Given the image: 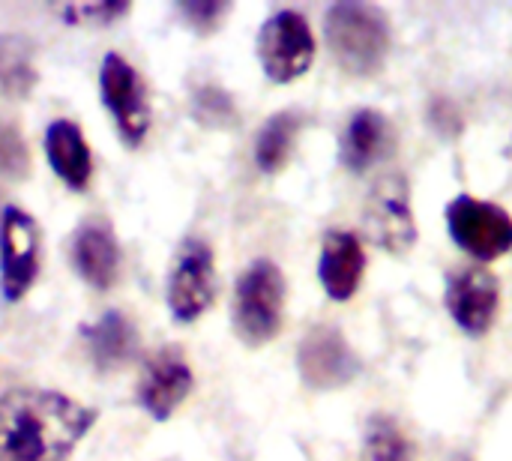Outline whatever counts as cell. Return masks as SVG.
Segmentation results:
<instances>
[{"instance_id":"6da1fadb","label":"cell","mask_w":512,"mask_h":461,"mask_svg":"<svg viewBox=\"0 0 512 461\" xmlns=\"http://www.w3.org/2000/svg\"><path fill=\"white\" fill-rule=\"evenodd\" d=\"M96 423V411L54 390L0 396V461H63Z\"/></svg>"},{"instance_id":"7a4b0ae2","label":"cell","mask_w":512,"mask_h":461,"mask_svg":"<svg viewBox=\"0 0 512 461\" xmlns=\"http://www.w3.org/2000/svg\"><path fill=\"white\" fill-rule=\"evenodd\" d=\"M327 45L342 69L351 75H372L390 54V21L372 3H336L324 21Z\"/></svg>"},{"instance_id":"3957f363","label":"cell","mask_w":512,"mask_h":461,"mask_svg":"<svg viewBox=\"0 0 512 461\" xmlns=\"http://www.w3.org/2000/svg\"><path fill=\"white\" fill-rule=\"evenodd\" d=\"M285 276L273 261H255L234 288V330L246 345H267L282 330Z\"/></svg>"},{"instance_id":"277c9868","label":"cell","mask_w":512,"mask_h":461,"mask_svg":"<svg viewBox=\"0 0 512 461\" xmlns=\"http://www.w3.org/2000/svg\"><path fill=\"white\" fill-rule=\"evenodd\" d=\"M447 228L459 249L477 261H495L512 249V216L474 195H459L447 207Z\"/></svg>"},{"instance_id":"5b68a950","label":"cell","mask_w":512,"mask_h":461,"mask_svg":"<svg viewBox=\"0 0 512 461\" xmlns=\"http://www.w3.org/2000/svg\"><path fill=\"white\" fill-rule=\"evenodd\" d=\"M258 57L270 81L288 84L306 75L315 60V36L306 15L294 9L270 15L258 33Z\"/></svg>"},{"instance_id":"8992f818","label":"cell","mask_w":512,"mask_h":461,"mask_svg":"<svg viewBox=\"0 0 512 461\" xmlns=\"http://www.w3.org/2000/svg\"><path fill=\"white\" fill-rule=\"evenodd\" d=\"M366 234L387 252H405L417 240V222L411 210V189L402 174H384L375 180L363 207Z\"/></svg>"},{"instance_id":"52a82bcc","label":"cell","mask_w":512,"mask_h":461,"mask_svg":"<svg viewBox=\"0 0 512 461\" xmlns=\"http://www.w3.org/2000/svg\"><path fill=\"white\" fill-rule=\"evenodd\" d=\"M99 87H102V102L108 105L123 141L129 147H138L150 129V99L138 69L126 57L108 54L102 60Z\"/></svg>"},{"instance_id":"ba28073f","label":"cell","mask_w":512,"mask_h":461,"mask_svg":"<svg viewBox=\"0 0 512 461\" xmlns=\"http://www.w3.org/2000/svg\"><path fill=\"white\" fill-rule=\"evenodd\" d=\"M216 297L213 252L204 240H186L168 276V309L180 324L201 318Z\"/></svg>"},{"instance_id":"9c48e42d","label":"cell","mask_w":512,"mask_h":461,"mask_svg":"<svg viewBox=\"0 0 512 461\" xmlns=\"http://www.w3.org/2000/svg\"><path fill=\"white\" fill-rule=\"evenodd\" d=\"M39 270V228L18 210L6 207L0 216V288L6 300H21Z\"/></svg>"},{"instance_id":"30bf717a","label":"cell","mask_w":512,"mask_h":461,"mask_svg":"<svg viewBox=\"0 0 512 461\" xmlns=\"http://www.w3.org/2000/svg\"><path fill=\"white\" fill-rule=\"evenodd\" d=\"M192 384H195V375H192L183 351L168 345L147 357L135 396H138V405L153 420H168L183 405V399L192 393Z\"/></svg>"},{"instance_id":"8fae6325","label":"cell","mask_w":512,"mask_h":461,"mask_svg":"<svg viewBox=\"0 0 512 461\" xmlns=\"http://www.w3.org/2000/svg\"><path fill=\"white\" fill-rule=\"evenodd\" d=\"M447 312L468 336H483L495 324L498 303H501V285L495 273L486 267H465L450 273L447 291H444Z\"/></svg>"},{"instance_id":"7c38bea8","label":"cell","mask_w":512,"mask_h":461,"mask_svg":"<svg viewBox=\"0 0 512 461\" xmlns=\"http://www.w3.org/2000/svg\"><path fill=\"white\" fill-rule=\"evenodd\" d=\"M69 252H72V264H75L78 276L90 288L108 291L114 285L117 267H120V246H117V237L105 219L81 222L78 231L72 234Z\"/></svg>"},{"instance_id":"4fadbf2b","label":"cell","mask_w":512,"mask_h":461,"mask_svg":"<svg viewBox=\"0 0 512 461\" xmlns=\"http://www.w3.org/2000/svg\"><path fill=\"white\" fill-rule=\"evenodd\" d=\"M300 375L312 387H342L357 375V360L333 327L312 330L300 345Z\"/></svg>"},{"instance_id":"5bb4252c","label":"cell","mask_w":512,"mask_h":461,"mask_svg":"<svg viewBox=\"0 0 512 461\" xmlns=\"http://www.w3.org/2000/svg\"><path fill=\"white\" fill-rule=\"evenodd\" d=\"M366 273V252L363 243L351 231H327L321 258H318V279L330 300H351Z\"/></svg>"},{"instance_id":"9a60e30c","label":"cell","mask_w":512,"mask_h":461,"mask_svg":"<svg viewBox=\"0 0 512 461\" xmlns=\"http://www.w3.org/2000/svg\"><path fill=\"white\" fill-rule=\"evenodd\" d=\"M390 147V123L381 111L375 108H360L348 126L342 129L339 138V162L360 174L366 168H372Z\"/></svg>"},{"instance_id":"2e32d148","label":"cell","mask_w":512,"mask_h":461,"mask_svg":"<svg viewBox=\"0 0 512 461\" xmlns=\"http://www.w3.org/2000/svg\"><path fill=\"white\" fill-rule=\"evenodd\" d=\"M81 339H84L87 354H90V360H93V366L99 372H111V369L126 366L135 357V348H138L135 327L117 309H111L99 321L81 327Z\"/></svg>"},{"instance_id":"e0dca14e","label":"cell","mask_w":512,"mask_h":461,"mask_svg":"<svg viewBox=\"0 0 512 461\" xmlns=\"http://www.w3.org/2000/svg\"><path fill=\"white\" fill-rule=\"evenodd\" d=\"M45 156L54 168V174L72 186L84 189L93 174V156L81 135V129L72 120H54L45 132Z\"/></svg>"},{"instance_id":"ac0fdd59","label":"cell","mask_w":512,"mask_h":461,"mask_svg":"<svg viewBox=\"0 0 512 461\" xmlns=\"http://www.w3.org/2000/svg\"><path fill=\"white\" fill-rule=\"evenodd\" d=\"M39 81L33 45L24 36L0 33V96L27 99Z\"/></svg>"},{"instance_id":"d6986e66","label":"cell","mask_w":512,"mask_h":461,"mask_svg":"<svg viewBox=\"0 0 512 461\" xmlns=\"http://www.w3.org/2000/svg\"><path fill=\"white\" fill-rule=\"evenodd\" d=\"M297 135H300V117L294 111L273 114L255 138V165L264 174L279 171L291 159Z\"/></svg>"},{"instance_id":"ffe728a7","label":"cell","mask_w":512,"mask_h":461,"mask_svg":"<svg viewBox=\"0 0 512 461\" xmlns=\"http://www.w3.org/2000/svg\"><path fill=\"white\" fill-rule=\"evenodd\" d=\"M366 461H411V444L390 417H372L363 435Z\"/></svg>"},{"instance_id":"44dd1931","label":"cell","mask_w":512,"mask_h":461,"mask_svg":"<svg viewBox=\"0 0 512 461\" xmlns=\"http://www.w3.org/2000/svg\"><path fill=\"white\" fill-rule=\"evenodd\" d=\"M30 171V156H27V147H24V138L0 123V174L6 177H27Z\"/></svg>"},{"instance_id":"7402d4cb","label":"cell","mask_w":512,"mask_h":461,"mask_svg":"<svg viewBox=\"0 0 512 461\" xmlns=\"http://www.w3.org/2000/svg\"><path fill=\"white\" fill-rule=\"evenodd\" d=\"M57 12L72 24H111L129 12V3H69Z\"/></svg>"},{"instance_id":"603a6c76","label":"cell","mask_w":512,"mask_h":461,"mask_svg":"<svg viewBox=\"0 0 512 461\" xmlns=\"http://www.w3.org/2000/svg\"><path fill=\"white\" fill-rule=\"evenodd\" d=\"M183 15L189 18V24H195L198 30H213L219 24V18L228 12V3H210V0H192V3H180Z\"/></svg>"}]
</instances>
